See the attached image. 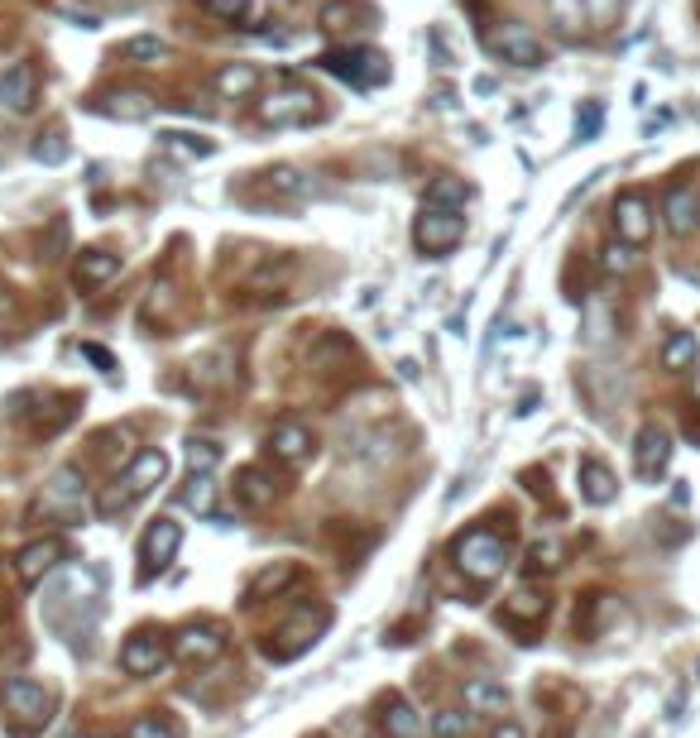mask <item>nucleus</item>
<instances>
[{"label": "nucleus", "mask_w": 700, "mask_h": 738, "mask_svg": "<svg viewBox=\"0 0 700 738\" xmlns=\"http://www.w3.org/2000/svg\"><path fill=\"white\" fill-rule=\"evenodd\" d=\"M294 581H298V567H288V561H279V567H265L250 581V590H245V600L255 604V600H265V595H279V590L294 585Z\"/></svg>", "instance_id": "2f4dec72"}, {"label": "nucleus", "mask_w": 700, "mask_h": 738, "mask_svg": "<svg viewBox=\"0 0 700 738\" xmlns=\"http://www.w3.org/2000/svg\"><path fill=\"white\" fill-rule=\"evenodd\" d=\"M490 738H528V734H523V725H514V719H504V725L494 729Z\"/></svg>", "instance_id": "49530a36"}, {"label": "nucleus", "mask_w": 700, "mask_h": 738, "mask_svg": "<svg viewBox=\"0 0 700 738\" xmlns=\"http://www.w3.org/2000/svg\"><path fill=\"white\" fill-rule=\"evenodd\" d=\"M465 240V211L451 207H422V216L413 221V245L428 259H446L456 245Z\"/></svg>", "instance_id": "20e7f679"}, {"label": "nucleus", "mask_w": 700, "mask_h": 738, "mask_svg": "<svg viewBox=\"0 0 700 738\" xmlns=\"http://www.w3.org/2000/svg\"><path fill=\"white\" fill-rule=\"evenodd\" d=\"M562 557H566V552H562L557 538H537V542L528 547V561H523V567H528L533 575H537V571H557Z\"/></svg>", "instance_id": "e433bc0d"}, {"label": "nucleus", "mask_w": 700, "mask_h": 738, "mask_svg": "<svg viewBox=\"0 0 700 738\" xmlns=\"http://www.w3.org/2000/svg\"><path fill=\"white\" fill-rule=\"evenodd\" d=\"M700 365V336L696 331H677L662 345V370H696Z\"/></svg>", "instance_id": "c85d7f7f"}, {"label": "nucleus", "mask_w": 700, "mask_h": 738, "mask_svg": "<svg viewBox=\"0 0 700 738\" xmlns=\"http://www.w3.org/2000/svg\"><path fill=\"white\" fill-rule=\"evenodd\" d=\"M312 446H317L312 427L298 423V417H284V423H274V432H269V456L284 460V466H298V460H308Z\"/></svg>", "instance_id": "a211bd4d"}, {"label": "nucleus", "mask_w": 700, "mask_h": 738, "mask_svg": "<svg viewBox=\"0 0 700 738\" xmlns=\"http://www.w3.org/2000/svg\"><path fill=\"white\" fill-rule=\"evenodd\" d=\"M121 58H125V63H135V67H154V63H164V58H168V39L135 34V39L121 43Z\"/></svg>", "instance_id": "c756f323"}, {"label": "nucleus", "mask_w": 700, "mask_h": 738, "mask_svg": "<svg viewBox=\"0 0 700 738\" xmlns=\"http://www.w3.org/2000/svg\"><path fill=\"white\" fill-rule=\"evenodd\" d=\"M130 738H178V725H168V719H158V715H140L135 725H130Z\"/></svg>", "instance_id": "a19ab883"}, {"label": "nucleus", "mask_w": 700, "mask_h": 738, "mask_svg": "<svg viewBox=\"0 0 700 738\" xmlns=\"http://www.w3.org/2000/svg\"><path fill=\"white\" fill-rule=\"evenodd\" d=\"M226 628L222 624H187L178 638H173V657L183 662V667H207L226 653Z\"/></svg>", "instance_id": "1a4fd4ad"}, {"label": "nucleus", "mask_w": 700, "mask_h": 738, "mask_svg": "<svg viewBox=\"0 0 700 738\" xmlns=\"http://www.w3.org/2000/svg\"><path fill=\"white\" fill-rule=\"evenodd\" d=\"M600 121H605V111H600V106H586V115H576V135L590 139L595 129H600Z\"/></svg>", "instance_id": "37998d69"}, {"label": "nucleus", "mask_w": 700, "mask_h": 738, "mask_svg": "<svg viewBox=\"0 0 700 738\" xmlns=\"http://www.w3.org/2000/svg\"><path fill=\"white\" fill-rule=\"evenodd\" d=\"M212 86L222 101H250L259 92V67L255 63H222L212 72Z\"/></svg>", "instance_id": "412c9836"}, {"label": "nucleus", "mask_w": 700, "mask_h": 738, "mask_svg": "<svg viewBox=\"0 0 700 738\" xmlns=\"http://www.w3.org/2000/svg\"><path fill=\"white\" fill-rule=\"evenodd\" d=\"M322 67L331 72V77L360 86V92L389 82V58L379 49H331V53H322Z\"/></svg>", "instance_id": "39448f33"}, {"label": "nucleus", "mask_w": 700, "mask_h": 738, "mask_svg": "<svg viewBox=\"0 0 700 738\" xmlns=\"http://www.w3.org/2000/svg\"><path fill=\"white\" fill-rule=\"evenodd\" d=\"M187 466H193V475H212L216 466H222V446L216 441H187Z\"/></svg>", "instance_id": "4c0bfd02"}, {"label": "nucleus", "mask_w": 700, "mask_h": 738, "mask_svg": "<svg viewBox=\"0 0 700 738\" xmlns=\"http://www.w3.org/2000/svg\"><path fill=\"white\" fill-rule=\"evenodd\" d=\"M202 6H207L216 20H240V14L250 10V0H202Z\"/></svg>", "instance_id": "79ce46f5"}, {"label": "nucleus", "mask_w": 700, "mask_h": 738, "mask_svg": "<svg viewBox=\"0 0 700 738\" xmlns=\"http://www.w3.org/2000/svg\"><path fill=\"white\" fill-rule=\"evenodd\" d=\"M609 221H615V240L624 245H648L652 240V201L648 193H638V187H629V193L615 197V207H609Z\"/></svg>", "instance_id": "0eeeda50"}, {"label": "nucleus", "mask_w": 700, "mask_h": 738, "mask_svg": "<svg viewBox=\"0 0 700 738\" xmlns=\"http://www.w3.org/2000/svg\"><path fill=\"white\" fill-rule=\"evenodd\" d=\"M471 201V183L456 178V173H442V178L428 183V207H451V211H465Z\"/></svg>", "instance_id": "cd10ccee"}, {"label": "nucleus", "mask_w": 700, "mask_h": 738, "mask_svg": "<svg viewBox=\"0 0 700 738\" xmlns=\"http://www.w3.org/2000/svg\"><path fill=\"white\" fill-rule=\"evenodd\" d=\"M68 561V542L63 538H39V542H29L20 557H14V571H20V581L24 585H39L49 571H58Z\"/></svg>", "instance_id": "f3484780"}, {"label": "nucleus", "mask_w": 700, "mask_h": 738, "mask_svg": "<svg viewBox=\"0 0 700 738\" xmlns=\"http://www.w3.org/2000/svg\"><path fill=\"white\" fill-rule=\"evenodd\" d=\"M317 96L312 86H302V82H284V86H274V92L259 101V125H269V129H294V125H308L312 115H317Z\"/></svg>", "instance_id": "7ed1b4c3"}, {"label": "nucleus", "mask_w": 700, "mask_h": 738, "mask_svg": "<svg viewBox=\"0 0 700 738\" xmlns=\"http://www.w3.org/2000/svg\"><path fill=\"white\" fill-rule=\"evenodd\" d=\"M634 264H638V254H634V245H624V240H609L600 250V273H609V279L634 273Z\"/></svg>", "instance_id": "c9c22d12"}, {"label": "nucleus", "mask_w": 700, "mask_h": 738, "mask_svg": "<svg viewBox=\"0 0 700 738\" xmlns=\"http://www.w3.org/2000/svg\"><path fill=\"white\" fill-rule=\"evenodd\" d=\"M0 106L10 115H29L39 106V67L34 63H10L0 72Z\"/></svg>", "instance_id": "4468645a"}, {"label": "nucleus", "mask_w": 700, "mask_h": 738, "mask_svg": "<svg viewBox=\"0 0 700 738\" xmlns=\"http://www.w3.org/2000/svg\"><path fill=\"white\" fill-rule=\"evenodd\" d=\"M379 729L389 738H428V719H422L403 696H389L384 710H379Z\"/></svg>", "instance_id": "5701e85b"}, {"label": "nucleus", "mask_w": 700, "mask_h": 738, "mask_svg": "<svg viewBox=\"0 0 700 738\" xmlns=\"http://www.w3.org/2000/svg\"><path fill=\"white\" fill-rule=\"evenodd\" d=\"M178 499H183V509L212 518L216 513V485H212V475H187V485L178 489Z\"/></svg>", "instance_id": "7c9ffc66"}, {"label": "nucleus", "mask_w": 700, "mask_h": 738, "mask_svg": "<svg viewBox=\"0 0 700 738\" xmlns=\"http://www.w3.org/2000/svg\"><path fill=\"white\" fill-rule=\"evenodd\" d=\"M158 144H164L168 154H178V158H212V154H216V139L187 135V129H164V135H158Z\"/></svg>", "instance_id": "473e14b6"}, {"label": "nucleus", "mask_w": 700, "mask_h": 738, "mask_svg": "<svg viewBox=\"0 0 700 738\" xmlns=\"http://www.w3.org/2000/svg\"><path fill=\"white\" fill-rule=\"evenodd\" d=\"M465 729H471V715H461V710L432 715V738H465Z\"/></svg>", "instance_id": "58836bf2"}, {"label": "nucleus", "mask_w": 700, "mask_h": 738, "mask_svg": "<svg viewBox=\"0 0 700 738\" xmlns=\"http://www.w3.org/2000/svg\"><path fill=\"white\" fill-rule=\"evenodd\" d=\"M164 662H168V647H164V638H158V633H150V628L130 633L125 647H121V667H125L130 676H154L158 667H164Z\"/></svg>", "instance_id": "6ab92c4d"}, {"label": "nucleus", "mask_w": 700, "mask_h": 738, "mask_svg": "<svg viewBox=\"0 0 700 738\" xmlns=\"http://www.w3.org/2000/svg\"><path fill=\"white\" fill-rule=\"evenodd\" d=\"M615 614H619V600H615V595H590V610H586V614L576 610V628H580V633H600Z\"/></svg>", "instance_id": "f704fd0d"}, {"label": "nucleus", "mask_w": 700, "mask_h": 738, "mask_svg": "<svg viewBox=\"0 0 700 738\" xmlns=\"http://www.w3.org/2000/svg\"><path fill=\"white\" fill-rule=\"evenodd\" d=\"M82 355H86V360H92V365H96V370H106V374L115 370V355L106 351V345H92V341H86V345H82Z\"/></svg>", "instance_id": "c03bdc74"}, {"label": "nucleus", "mask_w": 700, "mask_h": 738, "mask_svg": "<svg viewBox=\"0 0 700 738\" xmlns=\"http://www.w3.org/2000/svg\"><path fill=\"white\" fill-rule=\"evenodd\" d=\"M322 628H327V610H317V614L308 610V614H298L288 628L274 633V638L265 643V653H269L274 662H294L298 653H308V647L317 643V633H322Z\"/></svg>", "instance_id": "9b49d317"}, {"label": "nucleus", "mask_w": 700, "mask_h": 738, "mask_svg": "<svg viewBox=\"0 0 700 738\" xmlns=\"http://www.w3.org/2000/svg\"><path fill=\"white\" fill-rule=\"evenodd\" d=\"M39 509L43 513H78L82 509V475L72 470V466H63L49 480V489H43V499H39Z\"/></svg>", "instance_id": "4be33fe9"}, {"label": "nucleus", "mask_w": 700, "mask_h": 738, "mask_svg": "<svg viewBox=\"0 0 700 738\" xmlns=\"http://www.w3.org/2000/svg\"><path fill=\"white\" fill-rule=\"evenodd\" d=\"M586 14L590 20H609V14H615V0H586Z\"/></svg>", "instance_id": "a18cd8bd"}, {"label": "nucleus", "mask_w": 700, "mask_h": 738, "mask_svg": "<svg viewBox=\"0 0 700 738\" xmlns=\"http://www.w3.org/2000/svg\"><path fill=\"white\" fill-rule=\"evenodd\" d=\"M34 158H39V164H63V158H68L63 129H49V135H39V139H34Z\"/></svg>", "instance_id": "ea45409f"}, {"label": "nucleus", "mask_w": 700, "mask_h": 738, "mask_svg": "<svg viewBox=\"0 0 700 738\" xmlns=\"http://www.w3.org/2000/svg\"><path fill=\"white\" fill-rule=\"evenodd\" d=\"M547 20L562 29V34H580L586 29V0H547Z\"/></svg>", "instance_id": "72a5a7b5"}, {"label": "nucleus", "mask_w": 700, "mask_h": 738, "mask_svg": "<svg viewBox=\"0 0 700 738\" xmlns=\"http://www.w3.org/2000/svg\"><path fill=\"white\" fill-rule=\"evenodd\" d=\"M92 111L111 115V121H125V125H140V121H150V115L158 111V96L144 92V86H115V92L92 101Z\"/></svg>", "instance_id": "f8f14e48"}, {"label": "nucleus", "mask_w": 700, "mask_h": 738, "mask_svg": "<svg viewBox=\"0 0 700 738\" xmlns=\"http://www.w3.org/2000/svg\"><path fill=\"white\" fill-rule=\"evenodd\" d=\"M490 53L500 58V63H508V67H523V72L547 63L543 39H537L528 24H518V20H504V24L490 29Z\"/></svg>", "instance_id": "423d86ee"}, {"label": "nucleus", "mask_w": 700, "mask_h": 738, "mask_svg": "<svg viewBox=\"0 0 700 738\" xmlns=\"http://www.w3.org/2000/svg\"><path fill=\"white\" fill-rule=\"evenodd\" d=\"M667 466H672V432L658 427V423L638 427V437H634V470H638V480L652 485Z\"/></svg>", "instance_id": "9d476101"}, {"label": "nucleus", "mask_w": 700, "mask_h": 738, "mask_svg": "<svg viewBox=\"0 0 700 738\" xmlns=\"http://www.w3.org/2000/svg\"><path fill=\"white\" fill-rule=\"evenodd\" d=\"M259 183H265V193H269V197H284V201H298V197H308V193H312V183L302 178V173H298L294 164H274V168H265V173H259Z\"/></svg>", "instance_id": "393cba45"}, {"label": "nucleus", "mask_w": 700, "mask_h": 738, "mask_svg": "<svg viewBox=\"0 0 700 738\" xmlns=\"http://www.w3.org/2000/svg\"><path fill=\"white\" fill-rule=\"evenodd\" d=\"M543 619H547V595H543V590H514V595L504 600V624L508 628L528 633L533 624H543Z\"/></svg>", "instance_id": "b1692460"}, {"label": "nucleus", "mask_w": 700, "mask_h": 738, "mask_svg": "<svg viewBox=\"0 0 700 738\" xmlns=\"http://www.w3.org/2000/svg\"><path fill=\"white\" fill-rule=\"evenodd\" d=\"M691 394L700 398V365H696V374H691Z\"/></svg>", "instance_id": "de8ad7c7"}, {"label": "nucleus", "mask_w": 700, "mask_h": 738, "mask_svg": "<svg viewBox=\"0 0 700 738\" xmlns=\"http://www.w3.org/2000/svg\"><path fill=\"white\" fill-rule=\"evenodd\" d=\"M236 499L245 503V509H265V503H274V480L259 466H245L236 475Z\"/></svg>", "instance_id": "bb28decb"}, {"label": "nucleus", "mask_w": 700, "mask_h": 738, "mask_svg": "<svg viewBox=\"0 0 700 738\" xmlns=\"http://www.w3.org/2000/svg\"><path fill=\"white\" fill-rule=\"evenodd\" d=\"M508 705V690L500 682H490V676H471L465 682V710L471 715H500Z\"/></svg>", "instance_id": "a878e982"}, {"label": "nucleus", "mask_w": 700, "mask_h": 738, "mask_svg": "<svg viewBox=\"0 0 700 738\" xmlns=\"http://www.w3.org/2000/svg\"><path fill=\"white\" fill-rule=\"evenodd\" d=\"M101 738H111V734H101Z\"/></svg>", "instance_id": "09e8293b"}, {"label": "nucleus", "mask_w": 700, "mask_h": 738, "mask_svg": "<svg viewBox=\"0 0 700 738\" xmlns=\"http://www.w3.org/2000/svg\"><path fill=\"white\" fill-rule=\"evenodd\" d=\"M0 705H6V715H14L20 725H49L53 696L39 682H29V676H10V682H0Z\"/></svg>", "instance_id": "6e6552de"}, {"label": "nucleus", "mask_w": 700, "mask_h": 738, "mask_svg": "<svg viewBox=\"0 0 700 738\" xmlns=\"http://www.w3.org/2000/svg\"><path fill=\"white\" fill-rule=\"evenodd\" d=\"M451 557H456V567L471 575V581H494V575L504 571L508 561V538L494 528H465L456 542H451Z\"/></svg>", "instance_id": "f03ea898"}, {"label": "nucleus", "mask_w": 700, "mask_h": 738, "mask_svg": "<svg viewBox=\"0 0 700 738\" xmlns=\"http://www.w3.org/2000/svg\"><path fill=\"white\" fill-rule=\"evenodd\" d=\"M178 547H183V528L173 523V518H154L150 532H144V542H140V557H144V581H150L154 571H164L173 557H178Z\"/></svg>", "instance_id": "dca6fc26"}, {"label": "nucleus", "mask_w": 700, "mask_h": 738, "mask_svg": "<svg viewBox=\"0 0 700 738\" xmlns=\"http://www.w3.org/2000/svg\"><path fill=\"white\" fill-rule=\"evenodd\" d=\"M576 485H580V499L595 503V509H605V503L619 499V480H615V470H609L600 456L580 460V466H576Z\"/></svg>", "instance_id": "aec40b11"}, {"label": "nucleus", "mask_w": 700, "mask_h": 738, "mask_svg": "<svg viewBox=\"0 0 700 738\" xmlns=\"http://www.w3.org/2000/svg\"><path fill=\"white\" fill-rule=\"evenodd\" d=\"M168 480V451H158V446H150V451H140L135 460H130V470L115 480L106 495H101V513L115 518V513H125L130 503H140L144 495H154L158 485Z\"/></svg>", "instance_id": "f257e3e1"}, {"label": "nucleus", "mask_w": 700, "mask_h": 738, "mask_svg": "<svg viewBox=\"0 0 700 738\" xmlns=\"http://www.w3.org/2000/svg\"><path fill=\"white\" fill-rule=\"evenodd\" d=\"M125 259L101 250V245H86V250H78V259H72V283L82 288V293H96V288H106L111 279H121Z\"/></svg>", "instance_id": "ddd939ff"}, {"label": "nucleus", "mask_w": 700, "mask_h": 738, "mask_svg": "<svg viewBox=\"0 0 700 738\" xmlns=\"http://www.w3.org/2000/svg\"><path fill=\"white\" fill-rule=\"evenodd\" d=\"M662 221L667 230H672L677 240H687L696 236V226H700V193H696V183H672L662 193Z\"/></svg>", "instance_id": "2eb2a0df"}]
</instances>
